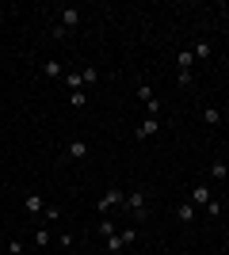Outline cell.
<instances>
[{
    "mask_svg": "<svg viewBox=\"0 0 229 255\" xmlns=\"http://www.w3.org/2000/svg\"><path fill=\"white\" fill-rule=\"evenodd\" d=\"M88 152H92V145H88V141H80V137L65 145V156H69V160H88Z\"/></svg>",
    "mask_w": 229,
    "mask_h": 255,
    "instance_id": "cell-7",
    "label": "cell"
},
{
    "mask_svg": "<svg viewBox=\"0 0 229 255\" xmlns=\"http://www.w3.org/2000/svg\"><path fill=\"white\" fill-rule=\"evenodd\" d=\"M122 210L130 213V221H142L145 213H149V198H145V191H126V202H122Z\"/></svg>",
    "mask_w": 229,
    "mask_h": 255,
    "instance_id": "cell-1",
    "label": "cell"
},
{
    "mask_svg": "<svg viewBox=\"0 0 229 255\" xmlns=\"http://www.w3.org/2000/svg\"><path fill=\"white\" fill-rule=\"evenodd\" d=\"M119 236H122V244L130 248V244H134V240H138V229H134V225H126V229H122V233H119Z\"/></svg>",
    "mask_w": 229,
    "mask_h": 255,
    "instance_id": "cell-18",
    "label": "cell"
},
{
    "mask_svg": "<svg viewBox=\"0 0 229 255\" xmlns=\"http://www.w3.org/2000/svg\"><path fill=\"white\" fill-rule=\"evenodd\" d=\"M191 53H195V57H210V42H199Z\"/></svg>",
    "mask_w": 229,
    "mask_h": 255,
    "instance_id": "cell-23",
    "label": "cell"
},
{
    "mask_svg": "<svg viewBox=\"0 0 229 255\" xmlns=\"http://www.w3.org/2000/svg\"><path fill=\"white\" fill-rule=\"evenodd\" d=\"M210 198H214L210 183H195V187H191V198H187V202H191V206H207Z\"/></svg>",
    "mask_w": 229,
    "mask_h": 255,
    "instance_id": "cell-6",
    "label": "cell"
},
{
    "mask_svg": "<svg viewBox=\"0 0 229 255\" xmlns=\"http://www.w3.org/2000/svg\"><path fill=\"white\" fill-rule=\"evenodd\" d=\"M80 80H84V84H96V80H99V69H92V65L80 69Z\"/></svg>",
    "mask_w": 229,
    "mask_h": 255,
    "instance_id": "cell-17",
    "label": "cell"
},
{
    "mask_svg": "<svg viewBox=\"0 0 229 255\" xmlns=\"http://www.w3.org/2000/svg\"><path fill=\"white\" fill-rule=\"evenodd\" d=\"M65 88H69V92H84V80H80V73H65Z\"/></svg>",
    "mask_w": 229,
    "mask_h": 255,
    "instance_id": "cell-12",
    "label": "cell"
},
{
    "mask_svg": "<svg viewBox=\"0 0 229 255\" xmlns=\"http://www.w3.org/2000/svg\"><path fill=\"white\" fill-rule=\"evenodd\" d=\"M42 217H46V221H61V206H46Z\"/></svg>",
    "mask_w": 229,
    "mask_h": 255,
    "instance_id": "cell-19",
    "label": "cell"
},
{
    "mask_svg": "<svg viewBox=\"0 0 229 255\" xmlns=\"http://www.w3.org/2000/svg\"><path fill=\"white\" fill-rule=\"evenodd\" d=\"M50 244V229H38V233H34V248H46Z\"/></svg>",
    "mask_w": 229,
    "mask_h": 255,
    "instance_id": "cell-20",
    "label": "cell"
},
{
    "mask_svg": "<svg viewBox=\"0 0 229 255\" xmlns=\"http://www.w3.org/2000/svg\"><path fill=\"white\" fill-rule=\"evenodd\" d=\"M8 252H11V255H23V240H15V236H11V240H8Z\"/></svg>",
    "mask_w": 229,
    "mask_h": 255,
    "instance_id": "cell-22",
    "label": "cell"
},
{
    "mask_svg": "<svg viewBox=\"0 0 229 255\" xmlns=\"http://www.w3.org/2000/svg\"><path fill=\"white\" fill-rule=\"evenodd\" d=\"M176 65H180V84H191V65H195V53H191V50H180V53H176Z\"/></svg>",
    "mask_w": 229,
    "mask_h": 255,
    "instance_id": "cell-3",
    "label": "cell"
},
{
    "mask_svg": "<svg viewBox=\"0 0 229 255\" xmlns=\"http://www.w3.org/2000/svg\"><path fill=\"white\" fill-rule=\"evenodd\" d=\"M42 73L50 80H57V76H65V69H61V61H42Z\"/></svg>",
    "mask_w": 229,
    "mask_h": 255,
    "instance_id": "cell-10",
    "label": "cell"
},
{
    "mask_svg": "<svg viewBox=\"0 0 229 255\" xmlns=\"http://www.w3.org/2000/svg\"><path fill=\"white\" fill-rule=\"evenodd\" d=\"M96 229H99V236H103V240H107V236H115V221H111V217H99Z\"/></svg>",
    "mask_w": 229,
    "mask_h": 255,
    "instance_id": "cell-11",
    "label": "cell"
},
{
    "mask_svg": "<svg viewBox=\"0 0 229 255\" xmlns=\"http://www.w3.org/2000/svg\"><path fill=\"white\" fill-rule=\"evenodd\" d=\"M203 122H207V126H218V122H222V111H218V107H207V111H203Z\"/></svg>",
    "mask_w": 229,
    "mask_h": 255,
    "instance_id": "cell-15",
    "label": "cell"
},
{
    "mask_svg": "<svg viewBox=\"0 0 229 255\" xmlns=\"http://www.w3.org/2000/svg\"><path fill=\"white\" fill-rule=\"evenodd\" d=\"M126 202V191H119V187H111L107 194H103V198H99L96 202V210H99V217H107L111 210H119V206Z\"/></svg>",
    "mask_w": 229,
    "mask_h": 255,
    "instance_id": "cell-2",
    "label": "cell"
},
{
    "mask_svg": "<svg viewBox=\"0 0 229 255\" xmlns=\"http://www.w3.org/2000/svg\"><path fill=\"white\" fill-rule=\"evenodd\" d=\"M84 92H69V107H73V111H84Z\"/></svg>",
    "mask_w": 229,
    "mask_h": 255,
    "instance_id": "cell-16",
    "label": "cell"
},
{
    "mask_svg": "<svg viewBox=\"0 0 229 255\" xmlns=\"http://www.w3.org/2000/svg\"><path fill=\"white\" fill-rule=\"evenodd\" d=\"M226 175H229L226 160H214V164H210V179H226Z\"/></svg>",
    "mask_w": 229,
    "mask_h": 255,
    "instance_id": "cell-14",
    "label": "cell"
},
{
    "mask_svg": "<svg viewBox=\"0 0 229 255\" xmlns=\"http://www.w3.org/2000/svg\"><path fill=\"white\" fill-rule=\"evenodd\" d=\"M226 15H229V11H226Z\"/></svg>",
    "mask_w": 229,
    "mask_h": 255,
    "instance_id": "cell-25",
    "label": "cell"
},
{
    "mask_svg": "<svg viewBox=\"0 0 229 255\" xmlns=\"http://www.w3.org/2000/svg\"><path fill=\"white\" fill-rule=\"evenodd\" d=\"M226 84H229V80H226Z\"/></svg>",
    "mask_w": 229,
    "mask_h": 255,
    "instance_id": "cell-26",
    "label": "cell"
},
{
    "mask_svg": "<svg viewBox=\"0 0 229 255\" xmlns=\"http://www.w3.org/2000/svg\"><path fill=\"white\" fill-rule=\"evenodd\" d=\"M23 210H27V213H34V217H38V213L46 210V202H42V194H27V198H23Z\"/></svg>",
    "mask_w": 229,
    "mask_h": 255,
    "instance_id": "cell-8",
    "label": "cell"
},
{
    "mask_svg": "<svg viewBox=\"0 0 229 255\" xmlns=\"http://www.w3.org/2000/svg\"><path fill=\"white\" fill-rule=\"evenodd\" d=\"M0 118H4V111H0Z\"/></svg>",
    "mask_w": 229,
    "mask_h": 255,
    "instance_id": "cell-24",
    "label": "cell"
},
{
    "mask_svg": "<svg viewBox=\"0 0 229 255\" xmlns=\"http://www.w3.org/2000/svg\"><path fill=\"white\" fill-rule=\"evenodd\" d=\"M107 252H111V255H122V252H126V244H122V236H119V233L107 236Z\"/></svg>",
    "mask_w": 229,
    "mask_h": 255,
    "instance_id": "cell-13",
    "label": "cell"
},
{
    "mask_svg": "<svg viewBox=\"0 0 229 255\" xmlns=\"http://www.w3.org/2000/svg\"><path fill=\"white\" fill-rule=\"evenodd\" d=\"M195 210H199V206H191V202H180V206H176V217H180L184 225H191V221H195Z\"/></svg>",
    "mask_w": 229,
    "mask_h": 255,
    "instance_id": "cell-9",
    "label": "cell"
},
{
    "mask_svg": "<svg viewBox=\"0 0 229 255\" xmlns=\"http://www.w3.org/2000/svg\"><path fill=\"white\" fill-rule=\"evenodd\" d=\"M157 133H161V118H153V115H145L142 126L134 129V137H138V141H149V137H157Z\"/></svg>",
    "mask_w": 229,
    "mask_h": 255,
    "instance_id": "cell-4",
    "label": "cell"
},
{
    "mask_svg": "<svg viewBox=\"0 0 229 255\" xmlns=\"http://www.w3.org/2000/svg\"><path fill=\"white\" fill-rule=\"evenodd\" d=\"M57 27H65V31H73V27H80V11L76 8H57Z\"/></svg>",
    "mask_w": 229,
    "mask_h": 255,
    "instance_id": "cell-5",
    "label": "cell"
},
{
    "mask_svg": "<svg viewBox=\"0 0 229 255\" xmlns=\"http://www.w3.org/2000/svg\"><path fill=\"white\" fill-rule=\"evenodd\" d=\"M203 210H207V213H210V217H222V202H218V198H210V202H207V206H203Z\"/></svg>",
    "mask_w": 229,
    "mask_h": 255,
    "instance_id": "cell-21",
    "label": "cell"
}]
</instances>
